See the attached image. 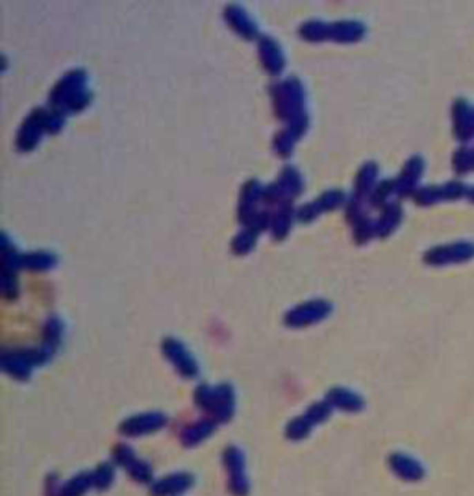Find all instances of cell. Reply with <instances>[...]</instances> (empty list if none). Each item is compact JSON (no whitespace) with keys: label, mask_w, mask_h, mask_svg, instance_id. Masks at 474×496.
<instances>
[{"label":"cell","mask_w":474,"mask_h":496,"mask_svg":"<svg viewBox=\"0 0 474 496\" xmlns=\"http://www.w3.org/2000/svg\"><path fill=\"white\" fill-rule=\"evenodd\" d=\"M272 106L280 121L285 122V130L291 132L296 139H301L307 132L310 117L306 110V91L298 78H287L276 82L271 87Z\"/></svg>","instance_id":"obj_1"},{"label":"cell","mask_w":474,"mask_h":496,"mask_svg":"<svg viewBox=\"0 0 474 496\" xmlns=\"http://www.w3.org/2000/svg\"><path fill=\"white\" fill-rule=\"evenodd\" d=\"M54 352L46 346L39 348H23V350H13V352L2 354V369L6 374L19 381L28 380L34 367L48 363L53 359Z\"/></svg>","instance_id":"obj_2"},{"label":"cell","mask_w":474,"mask_h":496,"mask_svg":"<svg viewBox=\"0 0 474 496\" xmlns=\"http://www.w3.org/2000/svg\"><path fill=\"white\" fill-rule=\"evenodd\" d=\"M86 84H87V75L86 70L82 69H73L67 75H64L61 80L53 87L50 97H48V104L53 110L64 111L67 115L69 106L75 102L76 98L86 93Z\"/></svg>","instance_id":"obj_3"},{"label":"cell","mask_w":474,"mask_h":496,"mask_svg":"<svg viewBox=\"0 0 474 496\" xmlns=\"http://www.w3.org/2000/svg\"><path fill=\"white\" fill-rule=\"evenodd\" d=\"M471 260H474V242L471 241H457L432 247L422 256V261L432 267L459 265V263H467Z\"/></svg>","instance_id":"obj_4"},{"label":"cell","mask_w":474,"mask_h":496,"mask_svg":"<svg viewBox=\"0 0 474 496\" xmlns=\"http://www.w3.org/2000/svg\"><path fill=\"white\" fill-rule=\"evenodd\" d=\"M46 119H48V110L46 108H35L30 111V115L24 119L23 126L19 130L15 146L19 152L34 151L39 144L41 137L46 133Z\"/></svg>","instance_id":"obj_5"},{"label":"cell","mask_w":474,"mask_h":496,"mask_svg":"<svg viewBox=\"0 0 474 496\" xmlns=\"http://www.w3.org/2000/svg\"><path fill=\"white\" fill-rule=\"evenodd\" d=\"M330 313H332V304L328 301H310L290 309L283 321L290 328H306L324 321Z\"/></svg>","instance_id":"obj_6"},{"label":"cell","mask_w":474,"mask_h":496,"mask_svg":"<svg viewBox=\"0 0 474 496\" xmlns=\"http://www.w3.org/2000/svg\"><path fill=\"white\" fill-rule=\"evenodd\" d=\"M222 463H225L226 473H228V485L234 496H247L249 495V478L245 470V456L243 452L237 446H228L222 454Z\"/></svg>","instance_id":"obj_7"},{"label":"cell","mask_w":474,"mask_h":496,"mask_svg":"<svg viewBox=\"0 0 474 496\" xmlns=\"http://www.w3.org/2000/svg\"><path fill=\"white\" fill-rule=\"evenodd\" d=\"M162 350L165 354V358L173 363V367L178 370L180 376H184L185 380H193L198 376V365L197 359L193 358L187 346L182 341L174 339V337H167L163 339Z\"/></svg>","instance_id":"obj_8"},{"label":"cell","mask_w":474,"mask_h":496,"mask_svg":"<svg viewBox=\"0 0 474 496\" xmlns=\"http://www.w3.org/2000/svg\"><path fill=\"white\" fill-rule=\"evenodd\" d=\"M113 459L119 467H122L138 484L149 485L152 484V468L149 463L139 459L135 452L126 444H117L113 448Z\"/></svg>","instance_id":"obj_9"},{"label":"cell","mask_w":474,"mask_h":496,"mask_svg":"<svg viewBox=\"0 0 474 496\" xmlns=\"http://www.w3.org/2000/svg\"><path fill=\"white\" fill-rule=\"evenodd\" d=\"M343 204H345V193L339 189H330L323 193L319 198H315L313 202L304 204V206L296 209V220L307 225V222L317 219L319 215L324 213V211H334V209H337Z\"/></svg>","instance_id":"obj_10"},{"label":"cell","mask_w":474,"mask_h":496,"mask_svg":"<svg viewBox=\"0 0 474 496\" xmlns=\"http://www.w3.org/2000/svg\"><path fill=\"white\" fill-rule=\"evenodd\" d=\"M167 424V417L158 411L151 413H141V415L130 417L126 421H122L119 426V432L128 437H139V435H146V433H154L162 430Z\"/></svg>","instance_id":"obj_11"},{"label":"cell","mask_w":474,"mask_h":496,"mask_svg":"<svg viewBox=\"0 0 474 496\" xmlns=\"http://www.w3.org/2000/svg\"><path fill=\"white\" fill-rule=\"evenodd\" d=\"M263 198V185L258 180H249L241 189L239 196V206H237V219L243 226H249L254 217L260 213L258 204Z\"/></svg>","instance_id":"obj_12"},{"label":"cell","mask_w":474,"mask_h":496,"mask_svg":"<svg viewBox=\"0 0 474 496\" xmlns=\"http://www.w3.org/2000/svg\"><path fill=\"white\" fill-rule=\"evenodd\" d=\"M422 173H424V160L421 156H411L404 163L399 178H395V182H397V196L404 198V196L415 195V191L419 189Z\"/></svg>","instance_id":"obj_13"},{"label":"cell","mask_w":474,"mask_h":496,"mask_svg":"<svg viewBox=\"0 0 474 496\" xmlns=\"http://www.w3.org/2000/svg\"><path fill=\"white\" fill-rule=\"evenodd\" d=\"M452 132L459 143H467L474 135V110L465 98L452 104Z\"/></svg>","instance_id":"obj_14"},{"label":"cell","mask_w":474,"mask_h":496,"mask_svg":"<svg viewBox=\"0 0 474 496\" xmlns=\"http://www.w3.org/2000/svg\"><path fill=\"white\" fill-rule=\"evenodd\" d=\"M258 53H260L261 65L269 75H282L283 67H285V58H283L282 48L276 41L269 35H261L260 43H258Z\"/></svg>","instance_id":"obj_15"},{"label":"cell","mask_w":474,"mask_h":496,"mask_svg":"<svg viewBox=\"0 0 474 496\" xmlns=\"http://www.w3.org/2000/svg\"><path fill=\"white\" fill-rule=\"evenodd\" d=\"M225 19L226 23H228V26H230L237 35H241L243 39L252 41L260 35L254 21L249 17V13L245 12V8L239 6V4H230V6H226Z\"/></svg>","instance_id":"obj_16"},{"label":"cell","mask_w":474,"mask_h":496,"mask_svg":"<svg viewBox=\"0 0 474 496\" xmlns=\"http://www.w3.org/2000/svg\"><path fill=\"white\" fill-rule=\"evenodd\" d=\"M378 173H380V169H378V165H376L375 162H367L359 167V171L356 173V178H354V200L369 204L370 193H372L376 185H378L376 184Z\"/></svg>","instance_id":"obj_17"},{"label":"cell","mask_w":474,"mask_h":496,"mask_svg":"<svg viewBox=\"0 0 474 496\" xmlns=\"http://www.w3.org/2000/svg\"><path fill=\"white\" fill-rule=\"evenodd\" d=\"M367 34L363 23L359 21H339V23H328L326 28V41L336 43H356L361 41Z\"/></svg>","instance_id":"obj_18"},{"label":"cell","mask_w":474,"mask_h":496,"mask_svg":"<svg viewBox=\"0 0 474 496\" xmlns=\"http://www.w3.org/2000/svg\"><path fill=\"white\" fill-rule=\"evenodd\" d=\"M193 485V476L187 473L169 474L154 481L151 487L152 496H180Z\"/></svg>","instance_id":"obj_19"},{"label":"cell","mask_w":474,"mask_h":496,"mask_svg":"<svg viewBox=\"0 0 474 496\" xmlns=\"http://www.w3.org/2000/svg\"><path fill=\"white\" fill-rule=\"evenodd\" d=\"M326 402H328L334 410L347 411V413H356V411L363 410V399L358 392L350 391L347 387H334L330 389L326 394Z\"/></svg>","instance_id":"obj_20"},{"label":"cell","mask_w":474,"mask_h":496,"mask_svg":"<svg viewBox=\"0 0 474 496\" xmlns=\"http://www.w3.org/2000/svg\"><path fill=\"white\" fill-rule=\"evenodd\" d=\"M274 184H276V187L282 193L285 202H291L295 196L302 195V191H304V180H302L298 169L291 167V165L280 171V176H278Z\"/></svg>","instance_id":"obj_21"},{"label":"cell","mask_w":474,"mask_h":496,"mask_svg":"<svg viewBox=\"0 0 474 496\" xmlns=\"http://www.w3.org/2000/svg\"><path fill=\"white\" fill-rule=\"evenodd\" d=\"M389 467L399 478L406 479V481H419L424 478V468L421 463L406 454H400V452L389 457Z\"/></svg>","instance_id":"obj_22"},{"label":"cell","mask_w":474,"mask_h":496,"mask_svg":"<svg viewBox=\"0 0 474 496\" xmlns=\"http://www.w3.org/2000/svg\"><path fill=\"white\" fill-rule=\"evenodd\" d=\"M295 219H296V209L293 208V202L278 206L276 211L272 213V222H271V233L272 237H274V241H282V239H285V237L290 236V230Z\"/></svg>","instance_id":"obj_23"},{"label":"cell","mask_w":474,"mask_h":496,"mask_svg":"<svg viewBox=\"0 0 474 496\" xmlns=\"http://www.w3.org/2000/svg\"><path fill=\"white\" fill-rule=\"evenodd\" d=\"M402 206L397 202H391L388 204L386 208L382 209V215L378 217L376 220V237H380V239H386L393 233L399 225L402 222Z\"/></svg>","instance_id":"obj_24"},{"label":"cell","mask_w":474,"mask_h":496,"mask_svg":"<svg viewBox=\"0 0 474 496\" xmlns=\"http://www.w3.org/2000/svg\"><path fill=\"white\" fill-rule=\"evenodd\" d=\"M217 392L219 397H217V406L211 413V419L215 422H228L236 411V392L228 383L217 385Z\"/></svg>","instance_id":"obj_25"},{"label":"cell","mask_w":474,"mask_h":496,"mask_svg":"<svg viewBox=\"0 0 474 496\" xmlns=\"http://www.w3.org/2000/svg\"><path fill=\"white\" fill-rule=\"evenodd\" d=\"M215 428H217V422H215L214 419H209V421L208 419H204V421L195 422V424H191V426H187L184 430V433H182V443H184L185 446H197V444L206 441V439L215 432Z\"/></svg>","instance_id":"obj_26"},{"label":"cell","mask_w":474,"mask_h":496,"mask_svg":"<svg viewBox=\"0 0 474 496\" xmlns=\"http://www.w3.org/2000/svg\"><path fill=\"white\" fill-rule=\"evenodd\" d=\"M23 269L34 272H46L56 267L58 258L53 252H46V250H35L30 254H23Z\"/></svg>","instance_id":"obj_27"},{"label":"cell","mask_w":474,"mask_h":496,"mask_svg":"<svg viewBox=\"0 0 474 496\" xmlns=\"http://www.w3.org/2000/svg\"><path fill=\"white\" fill-rule=\"evenodd\" d=\"M64 339V323L58 317H48L43 324V346L56 352Z\"/></svg>","instance_id":"obj_28"},{"label":"cell","mask_w":474,"mask_h":496,"mask_svg":"<svg viewBox=\"0 0 474 496\" xmlns=\"http://www.w3.org/2000/svg\"><path fill=\"white\" fill-rule=\"evenodd\" d=\"M258 237H260V231L252 228V226H245V230L239 231L231 239V252L236 256H247L254 248Z\"/></svg>","instance_id":"obj_29"},{"label":"cell","mask_w":474,"mask_h":496,"mask_svg":"<svg viewBox=\"0 0 474 496\" xmlns=\"http://www.w3.org/2000/svg\"><path fill=\"white\" fill-rule=\"evenodd\" d=\"M393 195H397V182H395V180H383V182L376 185L375 191L370 193L369 206L383 209L388 204H391L389 202V198Z\"/></svg>","instance_id":"obj_30"},{"label":"cell","mask_w":474,"mask_h":496,"mask_svg":"<svg viewBox=\"0 0 474 496\" xmlns=\"http://www.w3.org/2000/svg\"><path fill=\"white\" fill-rule=\"evenodd\" d=\"M93 487V474L91 473H80L76 474L75 478H70L67 484L61 487L59 496H84L87 490Z\"/></svg>","instance_id":"obj_31"},{"label":"cell","mask_w":474,"mask_h":496,"mask_svg":"<svg viewBox=\"0 0 474 496\" xmlns=\"http://www.w3.org/2000/svg\"><path fill=\"white\" fill-rule=\"evenodd\" d=\"M217 397H219V392H217V387H211V385H206V383H200L197 387V391H195V404L204 410L206 413H214L215 406H217Z\"/></svg>","instance_id":"obj_32"},{"label":"cell","mask_w":474,"mask_h":496,"mask_svg":"<svg viewBox=\"0 0 474 496\" xmlns=\"http://www.w3.org/2000/svg\"><path fill=\"white\" fill-rule=\"evenodd\" d=\"M452 169L456 174H467L474 169V151L468 146H459L452 156Z\"/></svg>","instance_id":"obj_33"},{"label":"cell","mask_w":474,"mask_h":496,"mask_svg":"<svg viewBox=\"0 0 474 496\" xmlns=\"http://www.w3.org/2000/svg\"><path fill=\"white\" fill-rule=\"evenodd\" d=\"M326 28H328V23H324V21H307L302 24L298 34L302 39L321 43V41H326Z\"/></svg>","instance_id":"obj_34"},{"label":"cell","mask_w":474,"mask_h":496,"mask_svg":"<svg viewBox=\"0 0 474 496\" xmlns=\"http://www.w3.org/2000/svg\"><path fill=\"white\" fill-rule=\"evenodd\" d=\"M296 141H298V139L283 128V130H280V132L274 135L272 146H274V152H276L280 158H290L291 154H293V151H295Z\"/></svg>","instance_id":"obj_35"},{"label":"cell","mask_w":474,"mask_h":496,"mask_svg":"<svg viewBox=\"0 0 474 496\" xmlns=\"http://www.w3.org/2000/svg\"><path fill=\"white\" fill-rule=\"evenodd\" d=\"M93 487L104 490L108 489L113 479H115V468L111 463H100L99 467L93 470Z\"/></svg>","instance_id":"obj_36"},{"label":"cell","mask_w":474,"mask_h":496,"mask_svg":"<svg viewBox=\"0 0 474 496\" xmlns=\"http://www.w3.org/2000/svg\"><path fill=\"white\" fill-rule=\"evenodd\" d=\"M312 428L313 424L307 421L306 415L296 417V419H293V421L287 424V428H285V435H287L291 441H302V439H306L307 435H310Z\"/></svg>","instance_id":"obj_37"},{"label":"cell","mask_w":474,"mask_h":496,"mask_svg":"<svg viewBox=\"0 0 474 496\" xmlns=\"http://www.w3.org/2000/svg\"><path fill=\"white\" fill-rule=\"evenodd\" d=\"M415 204L419 206H432L435 202H441L443 200V195H441V185H424V187H419L415 191V195L411 196Z\"/></svg>","instance_id":"obj_38"},{"label":"cell","mask_w":474,"mask_h":496,"mask_svg":"<svg viewBox=\"0 0 474 496\" xmlns=\"http://www.w3.org/2000/svg\"><path fill=\"white\" fill-rule=\"evenodd\" d=\"M372 237H376V220H370L369 217H365V219L354 225V241L358 242V245L369 242Z\"/></svg>","instance_id":"obj_39"},{"label":"cell","mask_w":474,"mask_h":496,"mask_svg":"<svg viewBox=\"0 0 474 496\" xmlns=\"http://www.w3.org/2000/svg\"><path fill=\"white\" fill-rule=\"evenodd\" d=\"M332 411H334V408H332L326 400H323V402H315V404L310 406L304 415L307 417V421L312 422L313 426H317V424L324 422L332 415Z\"/></svg>","instance_id":"obj_40"},{"label":"cell","mask_w":474,"mask_h":496,"mask_svg":"<svg viewBox=\"0 0 474 496\" xmlns=\"http://www.w3.org/2000/svg\"><path fill=\"white\" fill-rule=\"evenodd\" d=\"M467 185L462 184V182H446V184L441 185V195H443V200H459V198H467Z\"/></svg>","instance_id":"obj_41"},{"label":"cell","mask_w":474,"mask_h":496,"mask_svg":"<svg viewBox=\"0 0 474 496\" xmlns=\"http://www.w3.org/2000/svg\"><path fill=\"white\" fill-rule=\"evenodd\" d=\"M65 121H67V115L64 111L53 110L48 108V119H46V133L48 135H56V133L61 132V128L65 126Z\"/></svg>","instance_id":"obj_42"},{"label":"cell","mask_w":474,"mask_h":496,"mask_svg":"<svg viewBox=\"0 0 474 496\" xmlns=\"http://www.w3.org/2000/svg\"><path fill=\"white\" fill-rule=\"evenodd\" d=\"M2 294H4L6 301L17 298V274H13V272H2Z\"/></svg>","instance_id":"obj_43"},{"label":"cell","mask_w":474,"mask_h":496,"mask_svg":"<svg viewBox=\"0 0 474 496\" xmlns=\"http://www.w3.org/2000/svg\"><path fill=\"white\" fill-rule=\"evenodd\" d=\"M467 198H468V202H473V204H474V187H471V189H468Z\"/></svg>","instance_id":"obj_44"}]
</instances>
